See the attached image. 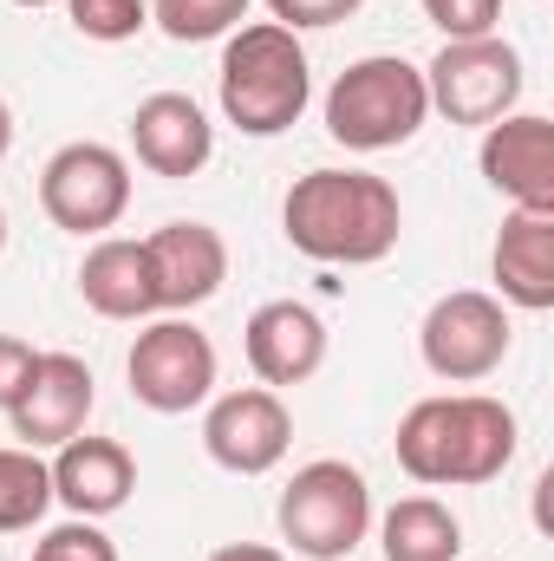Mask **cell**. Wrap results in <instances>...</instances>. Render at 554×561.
Segmentation results:
<instances>
[{
  "label": "cell",
  "instance_id": "4316f807",
  "mask_svg": "<svg viewBox=\"0 0 554 561\" xmlns=\"http://www.w3.org/2000/svg\"><path fill=\"white\" fill-rule=\"evenodd\" d=\"M209 561H287V556L268 549V542H229V549H216Z\"/></svg>",
  "mask_w": 554,
  "mask_h": 561
},
{
  "label": "cell",
  "instance_id": "f1b7e54d",
  "mask_svg": "<svg viewBox=\"0 0 554 561\" xmlns=\"http://www.w3.org/2000/svg\"><path fill=\"white\" fill-rule=\"evenodd\" d=\"M13 7H53V0H13Z\"/></svg>",
  "mask_w": 554,
  "mask_h": 561
},
{
  "label": "cell",
  "instance_id": "5b68a950",
  "mask_svg": "<svg viewBox=\"0 0 554 561\" xmlns=\"http://www.w3.org/2000/svg\"><path fill=\"white\" fill-rule=\"evenodd\" d=\"M280 542L307 561H346L372 529V490L346 457H313L280 490Z\"/></svg>",
  "mask_w": 554,
  "mask_h": 561
},
{
  "label": "cell",
  "instance_id": "7a4b0ae2",
  "mask_svg": "<svg viewBox=\"0 0 554 561\" xmlns=\"http://www.w3.org/2000/svg\"><path fill=\"white\" fill-rule=\"evenodd\" d=\"M516 457V412L489 392L417 399L399 419V470L430 490L496 483Z\"/></svg>",
  "mask_w": 554,
  "mask_h": 561
},
{
  "label": "cell",
  "instance_id": "52a82bcc",
  "mask_svg": "<svg viewBox=\"0 0 554 561\" xmlns=\"http://www.w3.org/2000/svg\"><path fill=\"white\" fill-rule=\"evenodd\" d=\"M39 209L66 236H105L131 209V163L112 144H59L39 170Z\"/></svg>",
  "mask_w": 554,
  "mask_h": 561
},
{
  "label": "cell",
  "instance_id": "2e32d148",
  "mask_svg": "<svg viewBox=\"0 0 554 561\" xmlns=\"http://www.w3.org/2000/svg\"><path fill=\"white\" fill-rule=\"evenodd\" d=\"M131 150H138V163L150 176L183 183L216 157V125L189 92H150L131 112Z\"/></svg>",
  "mask_w": 554,
  "mask_h": 561
},
{
  "label": "cell",
  "instance_id": "83f0119b",
  "mask_svg": "<svg viewBox=\"0 0 554 561\" xmlns=\"http://www.w3.org/2000/svg\"><path fill=\"white\" fill-rule=\"evenodd\" d=\"M13 150V112H7V99H0V157Z\"/></svg>",
  "mask_w": 554,
  "mask_h": 561
},
{
  "label": "cell",
  "instance_id": "4fadbf2b",
  "mask_svg": "<svg viewBox=\"0 0 554 561\" xmlns=\"http://www.w3.org/2000/svg\"><path fill=\"white\" fill-rule=\"evenodd\" d=\"M476 163L489 190H503L516 209H554V125L542 112H509L483 125Z\"/></svg>",
  "mask_w": 554,
  "mask_h": 561
},
{
  "label": "cell",
  "instance_id": "3957f363",
  "mask_svg": "<svg viewBox=\"0 0 554 561\" xmlns=\"http://www.w3.org/2000/svg\"><path fill=\"white\" fill-rule=\"evenodd\" d=\"M216 92H222V118L242 138H280V131H293L300 112H307V99H313V66H307L300 33H287L275 20L235 26L229 46H222Z\"/></svg>",
  "mask_w": 554,
  "mask_h": 561
},
{
  "label": "cell",
  "instance_id": "7c38bea8",
  "mask_svg": "<svg viewBox=\"0 0 554 561\" xmlns=\"http://www.w3.org/2000/svg\"><path fill=\"white\" fill-rule=\"evenodd\" d=\"M143 262H150V287H157V313H189L222 294L229 242L209 222H163L157 236H143Z\"/></svg>",
  "mask_w": 554,
  "mask_h": 561
},
{
  "label": "cell",
  "instance_id": "d4e9b609",
  "mask_svg": "<svg viewBox=\"0 0 554 561\" xmlns=\"http://www.w3.org/2000/svg\"><path fill=\"white\" fill-rule=\"evenodd\" d=\"M366 0H268V13H275V26L287 33H307V26H339V20H353Z\"/></svg>",
  "mask_w": 554,
  "mask_h": 561
},
{
  "label": "cell",
  "instance_id": "ac0fdd59",
  "mask_svg": "<svg viewBox=\"0 0 554 561\" xmlns=\"http://www.w3.org/2000/svg\"><path fill=\"white\" fill-rule=\"evenodd\" d=\"M79 294L92 313L105 320H143L157 313V287H150V262H143V242L125 236H99L79 262Z\"/></svg>",
  "mask_w": 554,
  "mask_h": 561
},
{
  "label": "cell",
  "instance_id": "8992f818",
  "mask_svg": "<svg viewBox=\"0 0 554 561\" xmlns=\"http://www.w3.org/2000/svg\"><path fill=\"white\" fill-rule=\"evenodd\" d=\"M522 53L503 39V33H483V39H443V53L424 66V92H430V112H443L450 125H496L522 105Z\"/></svg>",
  "mask_w": 554,
  "mask_h": 561
},
{
  "label": "cell",
  "instance_id": "6da1fadb",
  "mask_svg": "<svg viewBox=\"0 0 554 561\" xmlns=\"http://www.w3.org/2000/svg\"><path fill=\"white\" fill-rule=\"evenodd\" d=\"M280 229L307 262L372 268V262H385L399 249L405 203L372 170H307L280 203Z\"/></svg>",
  "mask_w": 554,
  "mask_h": 561
},
{
  "label": "cell",
  "instance_id": "5bb4252c",
  "mask_svg": "<svg viewBox=\"0 0 554 561\" xmlns=\"http://www.w3.org/2000/svg\"><path fill=\"white\" fill-rule=\"evenodd\" d=\"M242 353L262 386H307L326 366V320L307 300H262L242 327Z\"/></svg>",
  "mask_w": 554,
  "mask_h": 561
},
{
  "label": "cell",
  "instance_id": "484cf974",
  "mask_svg": "<svg viewBox=\"0 0 554 561\" xmlns=\"http://www.w3.org/2000/svg\"><path fill=\"white\" fill-rule=\"evenodd\" d=\"M33 346L20 340V333H0V412H13V399H20V386L33 379Z\"/></svg>",
  "mask_w": 554,
  "mask_h": 561
},
{
  "label": "cell",
  "instance_id": "f546056e",
  "mask_svg": "<svg viewBox=\"0 0 554 561\" xmlns=\"http://www.w3.org/2000/svg\"><path fill=\"white\" fill-rule=\"evenodd\" d=\"M0 249H7V209H0Z\"/></svg>",
  "mask_w": 554,
  "mask_h": 561
},
{
  "label": "cell",
  "instance_id": "ba28073f",
  "mask_svg": "<svg viewBox=\"0 0 554 561\" xmlns=\"http://www.w3.org/2000/svg\"><path fill=\"white\" fill-rule=\"evenodd\" d=\"M417 353H424V366L437 379L476 386V379H489L509 359V307L496 294H483V287H457V294H443L424 313Z\"/></svg>",
  "mask_w": 554,
  "mask_h": 561
},
{
  "label": "cell",
  "instance_id": "9c48e42d",
  "mask_svg": "<svg viewBox=\"0 0 554 561\" xmlns=\"http://www.w3.org/2000/svg\"><path fill=\"white\" fill-rule=\"evenodd\" d=\"M125 379H131V399H138L143 412H163V419L196 412L216 392V346H209L203 327H189V320L170 313V320L143 327L138 340H131Z\"/></svg>",
  "mask_w": 554,
  "mask_h": 561
},
{
  "label": "cell",
  "instance_id": "44dd1931",
  "mask_svg": "<svg viewBox=\"0 0 554 561\" xmlns=\"http://www.w3.org/2000/svg\"><path fill=\"white\" fill-rule=\"evenodd\" d=\"M150 20L176 39V46H196V39H222L249 20V0H150Z\"/></svg>",
  "mask_w": 554,
  "mask_h": 561
},
{
  "label": "cell",
  "instance_id": "d6986e66",
  "mask_svg": "<svg viewBox=\"0 0 554 561\" xmlns=\"http://www.w3.org/2000/svg\"><path fill=\"white\" fill-rule=\"evenodd\" d=\"M379 549H385V561H457L463 556V523L437 496H399L379 516Z\"/></svg>",
  "mask_w": 554,
  "mask_h": 561
},
{
  "label": "cell",
  "instance_id": "ffe728a7",
  "mask_svg": "<svg viewBox=\"0 0 554 561\" xmlns=\"http://www.w3.org/2000/svg\"><path fill=\"white\" fill-rule=\"evenodd\" d=\"M53 510V477L39 463V450L26 444H0V536L33 529Z\"/></svg>",
  "mask_w": 554,
  "mask_h": 561
},
{
  "label": "cell",
  "instance_id": "7402d4cb",
  "mask_svg": "<svg viewBox=\"0 0 554 561\" xmlns=\"http://www.w3.org/2000/svg\"><path fill=\"white\" fill-rule=\"evenodd\" d=\"M72 26L99 46H118V39H138L150 26V0H66Z\"/></svg>",
  "mask_w": 554,
  "mask_h": 561
},
{
  "label": "cell",
  "instance_id": "603a6c76",
  "mask_svg": "<svg viewBox=\"0 0 554 561\" xmlns=\"http://www.w3.org/2000/svg\"><path fill=\"white\" fill-rule=\"evenodd\" d=\"M33 561H118V549H112V536H105L99 523L72 516V523H59V529H46V536H39Z\"/></svg>",
  "mask_w": 554,
  "mask_h": 561
},
{
  "label": "cell",
  "instance_id": "277c9868",
  "mask_svg": "<svg viewBox=\"0 0 554 561\" xmlns=\"http://www.w3.org/2000/svg\"><path fill=\"white\" fill-rule=\"evenodd\" d=\"M430 118V92H424V66L399 59V53H372L353 59L333 92H326V138L346 150H399L412 144Z\"/></svg>",
  "mask_w": 554,
  "mask_h": 561
},
{
  "label": "cell",
  "instance_id": "8fae6325",
  "mask_svg": "<svg viewBox=\"0 0 554 561\" xmlns=\"http://www.w3.org/2000/svg\"><path fill=\"white\" fill-rule=\"evenodd\" d=\"M92 405H99V386H92V366L79 359V353H39L33 359V379L20 386V399H13V437L26 444V450H59L66 437H79L85 419H92Z\"/></svg>",
  "mask_w": 554,
  "mask_h": 561
},
{
  "label": "cell",
  "instance_id": "30bf717a",
  "mask_svg": "<svg viewBox=\"0 0 554 561\" xmlns=\"http://www.w3.org/2000/svg\"><path fill=\"white\" fill-rule=\"evenodd\" d=\"M293 444V419L280 405L275 386H242V392H222L203 419V450L209 463L235 470V477H268Z\"/></svg>",
  "mask_w": 554,
  "mask_h": 561
},
{
  "label": "cell",
  "instance_id": "e0dca14e",
  "mask_svg": "<svg viewBox=\"0 0 554 561\" xmlns=\"http://www.w3.org/2000/svg\"><path fill=\"white\" fill-rule=\"evenodd\" d=\"M489 268L509 307L549 313L554 307V209H509L489 249Z\"/></svg>",
  "mask_w": 554,
  "mask_h": 561
},
{
  "label": "cell",
  "instance_id": "9a60e30c",
  "mask_svg": "<svg viewBox=\"0 0 554 561\" xmlns=\"http://www.w3.org/2000/svg\"><path fill=\"white\" fill-rule=\"evenodd\" d=\"M46 477H53V503H66L72 516H85V523H99V516H112V510H125L131 503V490H138V457L118 444V437H66L59 444V457L46 463Z\"/></svg>",
  "mask_w": 554,
  "mask_h": 561
},
{
  "label": "cell",
  "instance_id": "cb8c5ba5",
  "mask_svg": "<svg viewBox=\"0 0 554 561\" xmlns=\"http://www.w3.org/2000/svg\"><path fill=\"white\" fill-rule=\"evenodd\" d=\"M424 20L443 39H483L503 26V0H424Z\"/></svg>",
  "mask_w": 554,
  "mask_h": 561
}]
</instances>
